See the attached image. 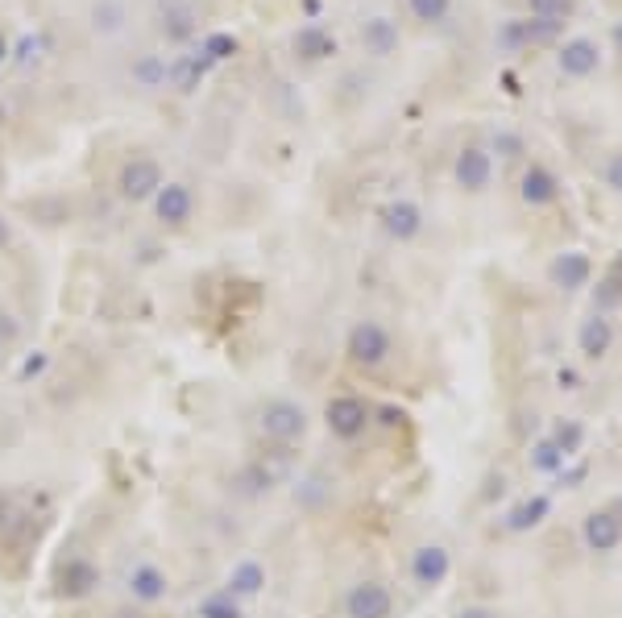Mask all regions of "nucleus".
I'll return each mask as SVG.
<instances>
[{
	"label": "nucleus",
	"instance_id": "obj_1",
	"mask_svg": "<svg viewBox=\"0 0 622 618\" xmlns=\"http://www.w3.org/2000/svg\"><path fill=\"white\" fill-rule=\"evenodd\" d=\"M258 424H262V436L270 444L287 448V444L307 436V411L299 403H291V399H270L262 407V415H258Z\"/></svg>",
	"mask_w": 622,
	"mask_h": 618
},
{
	"label": "nucleus",
	"instance_id": "obj_2",
	"mask_svg": "<svg viewBox=\"0 0 622 618\" xmlns=\"http://www.w3.org/2000/svg\"><path fill=\"white\" fill-rule=\"evenodd\" d=\"M345 353H349L353 365H361V370H378V365L390 357V332L378 320H361V324L349 328Z\"/></svg>",
	"mask_w": 622,
	"mask_h": 618
},
{
	"label": "nucleus",
	"instance_id": "obj_3",
	"mask_svg": "<svg viewBox=\"0 0 622 618\" xmlns=\"http://www.w3.org/2000/svg\"><path fill=\"white\" fill-rule=\"evenodd\" d=\"M324 424L336 440H357L365 428H370V407L353 395H341V399H328L324 407Z\"/></svg>",
	"mask_w": 622,
	"mask_h": 618
},
{
	"label": "nucleus",
	"instance_id": "obj_4",
	"mask_svg": "<svg viewBox=\"0 0 622 618\" xmlns=\"http://www.w3.org/2000/svg\"><path fill=\"white\" fill-rule=\"evenodd\" d=\"M154 13H158V30L171 42H191L195 30H200L195 0H154Z\"/></svg>",
	"mask_w": 622,
	"mask_h": 618
},
{
	"label": "nucleus",
	"instance_id": "obj_5",
	"mask_svg": "<svg viewBox=\"0 0 622 618\" xmlns=\"http://www.w3.org/2000/svg\"><path fill=\"white\" fill-rule=\"evenodd\" d=\"M117 187H121L125 200H133V204H141V200H154L158 187H162V166H158L154 158H133V162H125V166H121V179H117Z\"/></svg>",
	"mask_w": 622,
	"mask_h": 618
},
{
	"label": "nucleus",
	"instance_id": "obj_6",
	"mask_svg": "<svg viewBox=\"0 0 622 618\" xmlns=\"http://www.w3.org/2000/svg\"><path fill=\"white\" fill-rule=\"evenodd\" d=\"M394 594L382 581H361L345 594V618H390Z\"/></svg>",
	"mask_w": 622,
	"mask_h": 618
},
{
	"label": "nucleus",
	"instance_id": "obj_7",
	"mask_svg": "<svg viewBox=\"0 0 622 618\" xmlns=\"http://www.w3.org/2000/svg\"><path fill=\"white\" fill-rule=\"evenodd\" d=\"M581 540H585L589 552H598V556L614 552L622 544V515L618 511H589L585 523H581Z\"/></svg>",
	"mask_w": 622,
	"mask_h": 618
},
{
	"label": "nucleus",
	"instance_id": "obj_8",
	"mask_svg": "<svg viewBox=\"0 0 622 618\" xmlns=\"http://www.w3.org/2000/svg\"><path fill=\"white\" fill-rule=\"evenodd\" d=\"M448 573H452L448 548H440V544H419V548L411 552V577H415V585L436 589V585L448 581Z\"/></svg>",
	"mask_w": 622,
	"mask_h": 618
},
{
	"label": "nucleus",
	"instance_id": "obj_9",
	"mask_svg": "<svg viewBox=\"0 0 622 618\" xmlns=\"http://www.w3.org/2000/svg\"><path fill=\"white\" fill-rule=\"evenodd\" d=\"M548 278H552L556 291H581V287H589V278H593V262L581 254V249H569V254L552 258Z\"/></svg>",
	"mask_w": 622,
	"mask_h": 618
},
{
	"label": "nucleus",
	"instance_id": "obj_10",
	"mask_svg": "<svg viewBox=\"0 0 622 618\" xmlns=\"http://www.w3.org/2000/svg\"><path fill=\"white\" fill-rule=\"evenodd\" d=\"M452 175H457V183L465 191H486L490 187V175H494V162L482 146H465L457 154V162H452Z\"/></svg>",
	"mask_w": 622,
	"mask_h": 618
},
{
	"label": "nucleus",
	"instance_id": "obj_11",
	"mask_svg": "<svg viewBox=\"0 0 622 618\" xmlns=\"http://www.w3.org/2000/svg\"><path fill=\"white\" fill-rule=\"evenodd\" d=\"M577 349H581L585 361H602V357L614 349V324H610V316L593 312L589 320H581V328H577Z\"/></svg>",
	"mask_w": 622,
	"mask_h": 618
},
{
	"label": "nucleus",
	"instance_id": "obj_12",
	"mask_svg": "<svg viewBox=\"0 0 622 618\" xmlns=\"http://www.w3.org/2000/svg\"><path fill=\"white\" fill-rule=\"evenodd\" d=\"M378 216H382L386 237H394V241H415V237L423 233V212H419L411 200H394V204H386Z\"/></svg>",
	"mask_w": 622,
	"mask_h": 618
},
{
	"label": "nucleus",
	"instance_id": "obj_13",
	"mask_svg": "<svg viewBox=\"0 0 622 618\" xmlns=\"http://www.w3.org/2000/svg\"><path fill=\"white\" fill-rule=\"evenodd\" d=\"M191 208H195V195L183 183H162L158 195H154V212L166 224H187L191 220Z\"/></svg>",
	"mask_w": 622,
	"mask_h": 618
},
{
	"label": "nucleus",
	"instance_id": "obj_14",
	"mask_svg": "<svg viewBox=\"0 0 622 618\" xmlns=\"http://www.w3.org/2000/svg\"><path fill=\"white\" fill-rule=\"evenodd\" d=\"M519 195H523V204H531V208H548V204H556L560 183H556V175L548 171V166L535 162V166H527V171H523Z\"/></svg>",
	"mask_w": 622,
	"mask_h": 618
},
{
	"label": "nucleus",
	"instance_id": "obj_15",
	"mask_svg": "<svg viewBox=\"0 0 622 618\" xmlns=\"http://www.w3.org/2000/svg\"><path fill=\"white\" fill-rule=\"evenodd\" d=\"M556 63L564 75H573V79H585L598 71V42H589V38H573V42H564L560 54H556Z\"/></svg>",
	"mask_w": 622,
	"mask_h": 618
},
{
	"label": "nucleus",
	"instance_id": "obj_16",
	"mask_svg": "<svg viewBox=\"0 0 622 618\" xmlns=\"http://www.w3.org/2000/svg\"><path fill=\"white\" fill-rule=\"evenodd\" d=\"M361 46H365V54H374V59H386V54L399 50V25L390 17H370L361 25Z\"/></svg>",
	"mask_w": 622,
	"mask_h": 618
},
{
	"label": "nucleus",
	"instance_id": "obj_17",
	"mask_svg": "<svg viewBox=\"0 0 622 618\" xmlns=\"http://www.w3.org/2000/svg\"><path fill=\"white\" fill-rule=\"evenodd\" d=\"M96 585H100V573H96L92 560H67L63 573H59V594L63 598H88Z\"/></svg>",
	"mask_w": 622,
	"mask_h": 618
},
{
	"label": "nucleus",
	"instance_id": "obj_18",
	"mask_svg": "<svg viewBox=\"0 0 622 618\" xmlns=\"http://www.w3.org/2000/svg\"><path fill=\"white\" fill-rule=\"evenodd\" d=\"M552 515V502L544 494H535V498H523L519 507L506 511V531H515V536H523V531H535L544 519Z\"/></svg>",
	"mask_w": 622,
	"mask_h": 618
},
{
	"label": "nucleus",
	"instance_id": "obj_19",
	"mask_svg": "<svg viewBox=\"0 0 622 618\" xmlns=\"http://www.w3.org/2000/svg\"><path fill=\"white\" fill-rule=\"evenodd\" d=\"M129 594H133L137 602H146V606L162 602V598H166V573H162L158 565H137V569L129 573Z\"/></svg>",
	"mask_w": 622,
	"mask_h": 618
},
{
	"label": "nucleus",
	"instance_id": "obj_20",
	"mask_svg": "<svg viewBox=\"0 0 622 618\" xmlns=\"http://www.w3.org/2000/svg\"><path fill=\"white\" fill-rule=\"evenodd\" d=\"M208 59L204 54H183V59H175L171 67H166V79H171V88L175 92H195L200 88V79L208 75Z\"/></svg>",
	"mask_w": 622,
	"mask_h": 618
},
{
	"label": "nucleus",
	"instance_id": "obj_21",
	"mask_svg": "<svg viewBox=\"0 0 622 618\" xmlns=\"http://www.w3.org/2000/svg\"><path fill=\"white\" fill-rule=\"evenodd\" d=\"M295 50H299V59L320 63V59H332L336 54V38L328 30H320V25H303L295 34Z\"/></svg>",
	"mask_w": 622,
	"mask_h": 618
},
{
	"label": "nucleus",
	"instance_id": "obj_22",
	"mask_svg": "<svg viewBox=\"0 0 622 618\" xmlns=\"http://www.w3.org/2000/svg\"><path fill=\"white\" fill-rule=\"evenodd\" d=\"M266 589V565H258V560H241V565H233L229 573V594L233 598H258Z\"/></svg>",
	"mask_w": 622,
	"mask_h": 618
},
{
	"label": "nucleus",
	"instance_id": "obj_23",
	"mask_svg": "<svg viewBox=\"0 0 622 618\" xmlns=\"http://www.w3.org/2000/svg\"><path fill=\"white\" fill-rule=\"evenodd\" d=\"M622 303V254L610 262V270H606V278L598 283V291H593V307L606 316L610 307H618Z\"/></svg>",
	"mask_w": 622,
	"mask_h": 618
},
{
	"label": "nucleus",
	"instance_id": "obj_24",
	"mask_svg": "<svg viewBox=\"0 0 622 618\" xmlns=\"http://www.w3.org/2000/svg\"><path fill=\"white\" fill-rule=\"evenodd\" d=\"M548 440H552V444L560 448V453H564V457H573V453H577V448L585 444V428L577 424V419H560V424L552 428V436H548Z\"/></svg>",
	"mask_w": 622,
	"mask_h": 618
},
{
	"label": "nucleus",
	"instance_id": "obj_25",
	"mask_svg": "<svg viewBox=\"0 0 622 618\" xmlns=\"http://www.w3.org/2000/svg\"><path fill=\"white\" fill-rule=\"evenodd\" d=\"M200 618H245V614H241L237 598L224 589V594H212V598L200 602Z\"/></svg>",
	"mask_w": 622,
	"mask_h": 618
},
{
	"label": "nucleus",
	"instance_id": "obj_26",
	"mask_svg": "<svg viewBox=\"0 0 622 618\" xmlns=\"http://www.w3.org/2000/svg\"><path fill=\"white\" fill-rule=\"evenodd\" d=\"M564 461H569V457H564L560 453V448L552 444V440H540V444H531V465L535 469H540V473H556Z\"/></svg>",
	"mask_w": 622,
	"mask_h": 618
},
{
	"label": "nucleus",
	"instance_id": "obj_27",
	"mask_svg": "<svg viewBox=\"0 0 622 618\" xmlns=\"http://www.w3.org/2000/svg\"><path fill=\"white\" fill-rule=\"evenodd\" d=\"M200 54L208 63H224V59H233V54H237V38L233 34H208Z\"/></svg>",
	"mask_w": 622,
	"mask_h": 618
},
{
	"label": "nucleus",
	"instance_id": "obj_28",
	"mask_svg": "<svg viewBox=\"0 0 622 618\" xmlns=\"http://www.w3.org/2000/svg\"><path fill=\"white\" fill-rule=\"evenodd\" d=\"M527 9L544 21H564V17H573L577 0H527Z\"/></svg>",
	"mask_w": 622,
	"mask_h": 618
},
{
	"label": "nucleus",
	"instance_id": "obj_29",
	"mask_svg": "<svg viewBox=\"0 0 622 618\" xmlns=\"http://www.w3.org/2000/svg\"><path fill=\"white\" fill-rule=\"evenodd\" d=\"M411 5V13H415V21H444L448 17V9H452V0H407Z\"/></svg>",
	"mask_w": 622,
	"mask_h": 618
},
{
	"label": "nucleus",
	"instance_id": "obj_30",
	"mask_svg": "<svg viewBox=\"0 0 622 618\" xmlns=\"http://www.w3.org/2000/svg\"><path fill=\"white\" fill-rule=\"evenodd\" d=\"M602 179H606V187L622 191V154H610V162L602 166Z\"/></svg>",
	"mask_w": 622,
	"mask_h": 618
},
{
	"label": "nucleus",
	"instance_id": "obj_31",
	"mask_svg": "<svg viewBox=\"0 0 622 618\" xmlns=\"http://www.w3.org/2000/svg\"><path fill=\"white\" fill-rule=\"evenodd\" d=\"M42 50H46V42H42V38H25V42H21V67L38 63V59H42Z\"/></svg>",
	"mask_w": 622,
	"mask_h": 618
},
{
	"label": "nucleus",
	"instance_id": "obj_32",
	"mask_svg": "<svg viewBox=\"0 0 622 618\" xmlns=\"http://www.w3.org/2000/svg\"><path fill=\"white\" fill-rule=\"evenodd\" d=\"M42 370H46V353H34V357H25V361H21V378H25V382L38 378Z\"/></svg>",
	"mask_w": 622,
	"mask_h": 618
},
{
	"label": "nucleus",
	"instance_id": "obj_33",
	"mask_svg": "<svg viewBox=\"0 0 622 618\" xmlns=\"http://www.w3.org/2000/svg\"><path fill=\"white\" fill-rule=\"evenodd\" d=\"M457 618H498V614H494L490 606H465Z\"/></svg>",
	"mask_w": 622,
	"mask_h": 618
},
{
	"label": "nucleus",
	"instance_id": "obj_34",
	"mask_svg": "<svg viewBox=\"0 0 622 618\" xmlns=\"http://www.w3.org/2000/svg\"><path fill=\"white\" fill-rule=\"evenodd\" d=\"M382 424H386V428L403 424V411H394V407H382Z\"/></svg>",
	"mask_w": 622,
	"mask_h": 618
},
{
	"label": "nucleus",
	"instance_id": "obj_35",
	"mask_svg": "<svg viewBox=\"0 0 622 618\" xmlns=\"http://www.w3.org/2000/svg\"><path fill=\"white\" fill-rule=\"evenodd\" d=\"M9 63V42H5V34H0V67Z\"/></svg>",
	"mask_w": 622,
	"mask_h": 618
},
{
	"label": "nucleus",
	"instance_id": "obj_36",
	"mask_svg": "<svg viewBox=\"0 0 622 618\" xmlns=\"http://www.w3.org/2000/svg\"><path fill=\"white\" fill-rule=\"evenodd\" d=\"M614 50H618V54H622V21H618V25H614Z\"/></svg>",
	"mask_w": 622,
	"mask_h": 618
},
{
	"label": "nucleus",
	"instance_id": "obj_37",
	"mask_svg": "<svg viewBox=\"0 0 622 618\" xmlns=\"http://www.w3.org/2000/svg\"><path fill=\"white\" fill-rule=\"evenodd\" d=\"M0 245H9V224H5V216H0Z\"/></svg>",
	"mask_w": 622,
	"mask_h": 618
},
{
	"label": "nucleus",
	"instance_id": "obj_38",
	"mask_svg": "<svg viewBox=\"0 0 622 618\" xmlns=\"http://www.w3.org/2000/svg\"><path fill=\"white\" fill-rule=\"evenodd\" d=\"M5 511H9V502H5V494H0V519H5Z\"/></svg>",
	"mask_w": 622,
	"mask_h": 618
}]
</instances>
